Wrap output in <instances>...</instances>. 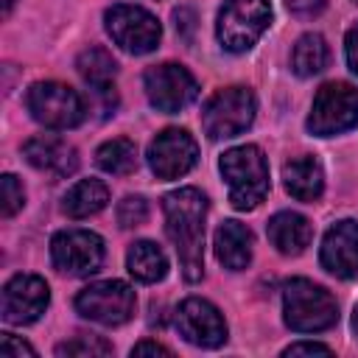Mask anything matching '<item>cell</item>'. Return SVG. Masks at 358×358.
I'll return each mask as SVG.
<instances>
[{"label":"cell","instance_id":"34","mask_svg":"<svg viewBox=\"0 0 358 358\" xmlns=\"http://www.w3.org/2000/svg\"><path fill=\"white\" fill-rule=\"evenodd\" d=\"M14 3H17V0H3V17H8V14H11Z\"/></svg>","mask_w":358,"mask_h":358},{"label":"cell","instance_id":"20","mask_svg":"<svg viewBox=\"0 0 358 358\" xmlns=\"http://www.w3.org/2000/svg\"><path fill=\"white\" fill-rule=\"evenodd\" d=\"M109 201V187L101 179H81L76 182L64 199H62V210L70 218H90L95 213H101Z\"/></svg>","mask_w":358,"mask_h":358},{"label":"cell","instance_id":"22","mask_svg":"<svg viewBox=\"0 0 358 358\" xmlns=\"http://www.w3.org/2000/svg\"><path fill=\"white\" fill-rule=\"evenodd\" d=\"M327 56H330V50H327L324 36L305 34V36L296 39V45L291 50V67H294L296 76L308 78V76H316L327 67Z\"/></svg>","mask_w":358,"mask_h":358},{"label":"cell","instance_id":"10","mask_svg":"<svg viewBox=\"0 0 358 358\" xmlns=\"http://www.w3.org/2000/svg\"><path fill=\"white\" fill-rule=\"evenodd\" d=\"M50 260L59 271L84 277L101 268L103 263V241L90 229H64L50 241Z\"/></svg>","mask_w":358,"mask_h":358},{"label":"cell","instance_id":"28","mask_svg":"<svg viewBox=\"0 0 358 358\" xmlns=\"http://www.w3.org/2000/svg\"><path fill=\"white\" fill-rule=\"evenodd\" d=\"M0 355L3 358H22V355H36V350L31 347V344H25V341H20L17 336H11V333H3L0 336Z\"/></svg>","mask_w":358,"mask_h":358},{"label":"cell","instance_id":"24","mask_svg":"<svg viewBox=\"0 0 358 358\" xmlns=\"http://www.w3.org/2000/svg\"><path fill=\"white\" fill-rule=\"evenodd\" d=\"M76 67H78L81 78H84L90 87H95V90L109 87L112 78H115V73H117V64H115L112 53L103 50V48H87V50L78 56Z\"/></svg>","mask_w":358,"mask_h":358},{"label":"cell","instance_id":"4","mask_svg":"<svg viewBox=\"0 0 358 358\" xmlns=\"http://www.w3.org/2000/svg\"><path fill=\"white\" fill-rule=\"evenodd\" d=\"M268 22H271L268 0H227L218 11L215 34L227 50L243 53L263 36Z\"/></svg>","mask_w":358,"mask_h":358},{"label":"cell","instance_id":"17","mask_svg":"<svg viewBox=\"0 0 358 358\" xmlns=\"http://www.w3.org/2000/svg\"><path fill=\"white\" fill-rule=\"evenodd\" d=\"M266 232H268L271 246H274L277 252H282V255H299V252H305V246H308L310 238H313L310 221H308L305 215H299V213H291V210L277 213V215L268 221Z\"/></svg>","mask_w":358,"mask_h":358},{"label":"cell","instance_id":"14","mask_svg":"<svg viewBox=\"0 0 358 358\" xmlns=\"http://www.w3.org/2000/svg\"><path fill=\"white\" fill-rule=\"evenodd\" d=\"M199 159L196 140L185 129H165L148 145V165L159 179L185 176Z\"/></svg>","mask_w":358,"mask_h":358},{"label":"cell","instance_id":"29","mask_svg":"<svg viewBox=\"0 0 358 358\" xmlns=\"http://www.w3.org/2000/svg\"><path fill=\"white\" fill-rule=\"evenodd\" d=\"M285 6H288L291 14L308 20V17H319V14L324 11L327 0H285Z\"/></svg>","mask_w":358,"mask_h":358},{"label":"cell","instance_id":"9","mask_svg":"<svg viewBox=\"0 0 358 358\" xmlns=\"http://www.w3.org/2000/svg\"><path fill=\"white\" fill-rule=\"evenodd\" d=\"M103 20H106V31L115 39V45H120L129 53H151L159 45V36H162L159 22L151 11L140 6L117 3L106 8Z\"/></svg>","mask_w":358,"mask_h":358},{"label":"cell","instance_id":"23","mask_svg":"<svg viewBox=\"0 0 358 358\" xmlns=\"http://www.w3.org/2000/svg\"><path fill=\"white\" fill-rule=\"evenodd\" d=\"M95 162H98L101 171H106L112 176H126L137 168V148H134L131 140L115 137V140H106L95 151Z\"/></svg>","mask_w":358,"mask_h":358},{"label":"cell","instance_id":"32","mask_svg":"<svg viewBox=\"0 0 358 358\" xmlns=\"http://www.w3.org/2000/svg\"><path fill=\"white\" fill-rule=\"evenodd\" d=\"M131 355H171V350L157 341H140V344H134Z\"/></svg>","mask_w":358,"mask_h":358},{"label":"cell","instance_id":"12","mask_svg":"<svg viewBox=\"0 0 358 358\" xmlns=\"http://www.w3.org/2000/svg\"><path fill=\"white\" fill-rule=\"evenodd\" d=\"M50 302L48 282L36 274H17L3 285L0 313L8 324H31L36 322Z\"/></svg>","mask_w":358,"mask_h":358},{"label":"cell","instance_id":"5","mask_svg":"<svg viewBox=\"0 0 358 358\" xmlns=\"http://www.w3.org/2000/svg\"><path fill=\"white\" fill-rule=\"evenodd\" d=\"M31 117L48 129H73L84 120L87 109L81 95L62 81H36L25 95Z\"/></svg>","mask_w":358,"mask_h":358},{"label":"cell","instance_id":"15","mask_svg":"<svg viewBox=\"0 0 358 358\" xmlns=\"http://www.w3.org/2000/svg\"><path fill=\"white\" fill-rule=\"evenodd\" d=\"M322 266L336 274V277H355L358 274V221H338L324 232L322 252H319Z\"/></svg>","mask_w":358,"mask_h":358},{"label":"cell","instance_id":"13","mask_svg":"<svg viewBox=\"0 0 358 358\" xmlns=\"http://www.w3.org/2000/svg\"><path fill=\"white\" fill-rule=\"evenodd\" d=\"M176 330L182 333L185 341H190L196 347H204V350L221 347L227 341V322H224L221 310L213 302L199 299V296H190L179 305Z\"/></svg>","mask_w":358,"mask_h":358},{"label":"cell","instance_id":"16","mask_svg":"<svg viewBox=\"0 0 358 358\" xmlns=\"http://www.w3.org/2000/svg\"><path fill=\"white\" fill-rule=\"evenodd\" d=\"M22 157L36 168L50 176H70L78 168V151L53 134H36L22 145Z\"/></svg>","mask_w":358,"mask_h":358},{"label":"cell","instance_id":"27","mask_svg":"<svg viewBox=\"0 0 358 358\" xmlns=\"http://www.w3.org/2000/svg\"><path fill=\"white\" fill-rule=\"evenodd\" d=\"M25 204V193H22V185L17 182V176L6 173L3 176V215L11 218L14 213H20Z\"/></svg>","mask_w":358,"mask_h":358},{"label":"cell","instance_id":"1","mask_svg":"<svg viewBox=\"0 0 358 358\" xmlns=\"http://www.w3.org/2000/svg\"><path fill=\"white\" fill-rule=\"evenodd\" d=\"M165 232L179 255L182 274L187 282L201 280L204 274V218L207 196L196 187H179L162 199Z\"/></svg>","mask_w":358,"mask_h":358},{"label":"cell","instance_id":"36","mask_svg":"<svg viewBox=\"0 0 358 358\" xmlns=\"http://www.w3.org/2000/svg\"><path fill=\"white\" fill-rule=\"evenodd\" d=\"M355 3H358V0H355Z\"/></svg>","mask_w":358,"mask_h":358},{"label":"cell","instance_id":"31","mask_svg":"<svg viewBox=\"0 0 358 358\" xmlns=\"http://www.w3.org/2000/svg\"><path fill=\"white\" fill-rule=\"evenodd\" d=\"M299 352H305V355H310V352H322V355H327V352H330V347L316 344V341H299V344L285 347V355H299Z\"/></svg>","mask_w":358,"mask_h":358},{"label":"cell","instance_id":"26","mask_svg":"<svg viewBox=\"0 0 358 358\" xmlns=\"http://www.w3.org/2000/svg\"><path fill=\"white\" fill-rule=\"evenodd\" d=\"M148 218V201L143 196H126L120 204H117V224L131 229V227H140L145 224Z\"/></svg>","mask_w":358,"mask_h":358},{"label":"cell","instance_id":"7","mask_svg":"<svg viewBox=\"0 0 358 358\" xmlns=\"http://www.w3.org/2000/svg\"><path fill=\"white\" fill-rule=\"evenodd\" d=\"M358 123V90L344 81H330L319 87L310 115H308V129L319 137H333Z\"/></svg>","mask_w":358,"mask_h":358},{"label":"cell","instance_id":"25","mask_svg":"<svg viewBox=\"0 0 358 358\" xmlns=\"http://www.w3.org/2000/svg\"><path fill=\"white\" fill-rule=\"evenodd\" d=\"M112 352V344L103 341L101 336H78V338H70V341H62L56 347V355L64 358V355H78V358H92V355H109Z\"/></svg>","mask_w":358,"mask_h":358},{"label":"cell","instance_id":"33","mask_svg":"<svg viewBox=\"0 0 358 358\" xmlns=\"http://www.w3.org/2000/svg\"><path fill=\"white\" fill-rule=\"evenodd\" d=\"M173 20H176V31L182 28L185 34V39H190V31H193V11H187V8H179V11H173Z\"/></svg>","mask_w":358,"mask_h":358},{"label":"cell","instance_id":"8","mask_svg":"<svg viewBox=\"0 0 358 358\" xmlns=\"http://www.w3.org/2000/svg\"><path fill=\"white\" fill-rule=\"evenodd\" d=\"M134 305H137L134 291L120 280L92 282V285L81 288L76 296V310L84 319L106 324V327H117V324L129 322L134 316Z\"/></svg>","mask_w":358,"mask_h":358},{"label":"cell","instance_id":"3","mask_svg":"<svg viewBox=\"0 0 358 358\" xmlns=\"http://www.w3.org/2000/svg\"><path fill=\"white\" fill-rule=\"evenodd\" d=\"M282 313L285 324L296 333H319L336 324L338 305L327 288L310 280H288L282 288Z\"/></svg>","mask_w":358,"mask_h":358},{"label":"cell","instance_id":"18","mask_svg":"<svg viewBox=\"0 0 358 358\" xmlns=\"http://www.w3.org/2000/svg\"><path fill=\"white\" fill-rule=\"evenodd\" d=\"M215 257L229 271H241L252 260V232L241 221H224L215 229Z\"/></svg>","mask_w":358,"mask_h":358},{"label":"cell","instance_id":"35","mask_svg":"<svg viewBox=\"0 0 358 358\" xmlns=\"http://www.w3.org/2000/svg\"><path fill=\"white\" fill-rule=\"evenodd\" d=\"M352 330H355V336H358V305H355V310H352Z\"/></svg>","mask_w":358,"mask_h":358},{"label":"cell","instance_id":"19","mask_svg":"<svg viewBox=\"0 0 358 358\" xmlns=\"http://www.w3.org/2000/svg\"><path fill=\"white\" fill-rule=\"evenodd\" d=\"M282 182H285V190L299 199V201H316L324 190V173H322V165L319 159L313 157H296L291 162H285L282 168Z\"/></svg>","mask_w":358,"mask_h":358},{"label":"cell","instance_id":"6","mask_svg":"<svg viewBox=\"0 0 358 358\" xmlns=\"http://www.w3.org/2000/svg\"><path fill=\"white\" fill-rule=\"evenodd\" d=\"M257 101L246 87H227L218 90L201 109V126L210 140H224L246 131L255 120Z\"/></svg>","mask_w":358,"mask_h":358},{"label":"cell","instance_id":"30","mask_svg":"<svg viewBox=\"0 0 358 358\" xmlns=\"http://www.w3.org/2000/svg\"><path fill=\"white\" fill-rule=\"evenodd\" d=\"M347 64H350V70L358 76V25H352L350 31H347Z\"/></svg>","mask_w":358,"mask_h":358},{"label":"cell","instance_id":"11","mask_svg":"<svg viewBox=\"0 0 358 358\" xmlns=\"http://www.w3.org/2000/svg\"><path fill=\"white\" fill-rule=\"evenodd\" d=\"M143 84H145L148 101L159 112H179V109H185L196 98V92H199L196 78L182 64H173V62L148 67L145 76H143Z\"/></svg>","mask_w":358,"mask_h":358},{"label":"cell","instance_id":"21","mask_svg":"<svg viewBox=\"0 0 358 358\" xmlns=\"http://www.w3.org/2000/svg\"><path fill=\"white\" fill-rule=\"evenodd\" d=\"M126 266H129L131 277L140 280V282H157L168 274V260H165L162 249L151 241L131 243V249L126 255Z\"/></svg>","mask_w":358,"mask_h":358},{"label":"cell","instance_id":"2","mask_svg":"<svg viewBox=\"0 0 358 358\" xmlns=\"http://www.w3.org/2000/svg\"><path fill=\"white\" fill-rule=\"evenodd\" d=\"M221 173L229 185L235 210L257 207L268 193V162L257 145H238L221 157Z\"/></svg>","mask_w":358,"mask_h":358}]
</instances>
